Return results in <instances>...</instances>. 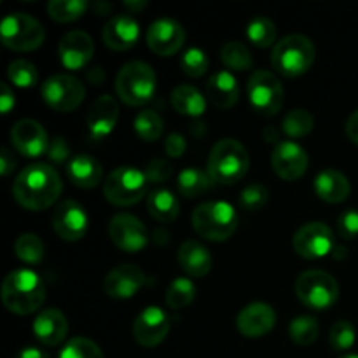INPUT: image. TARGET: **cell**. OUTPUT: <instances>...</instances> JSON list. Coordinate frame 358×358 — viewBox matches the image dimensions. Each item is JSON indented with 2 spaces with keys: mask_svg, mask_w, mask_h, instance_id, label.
<instances>
[{
  "mask_svg": "<svg viewBox=\"0 0 358 358\" xmlns=\"http://www.w3.org/2000/svg\"><path fill=\"white\" fill-rule=\"evenodd\" d=\"M352 185L345 173L334 168L322 170L315 178V192L325 203H343L350 196Z\"/></svg>",
  "mask_w": 358,
  "mask_h": 358,
  "instance_id": "obj_27",
  "label": "cell"
},
{
  "mask_svg": "<svg viewBox=\"0 0 358 358\" xmlns=\"http://www.w3.org/2000/svg\"><path fill=\"white\" fill-rule=\"evenodd\" d=\"M62 189L63 184L58 171L49 164L37 163L21 170L13 185V194L23 208L38 212L55 205Z\"/></svg>",
  "mask_w": 358,
  "mask_h": 358,
  "instance_id": "obj_1",
  "label": "cell"
},
{
  "mask_svg": "<svg viewBox=\"0 0 358 358\" xmlns=\"http://www.w3.org/2000/svg\"><path fill=\"white\" fill-rule=\"evenodd\" d=\"M313 42L299 34L287 35L276 42L271 52V65L276 72L285 77H301L311 69L315 63Z\"/></svg>",
  "mask_w": 358,
  "mask_h": 358,
  "instance_id": "obj_5",
  "label": "cell"
},
{
  "mask_svg": "<svg viewBox=\"0 0 358 358\" xmlns=\"http://www.w3.org/2000/svg\"><path fill=\"white\" fill-rule=\"evenodd\" d=\"M48 156L52 163L56 164H62L65 163L66 159L70 157V147L66 143V140L63 136H56L52 138V142L49 143V149H48Z\"/></svg>",
  "mask_w": 358,
  "mask_h": 358,
  "instance_id": "obj_47",
  "label": "cell"
},
{
  "mask_svg": "<svg viewBox=\"0 0 358 358\" xmlns=\"http://www.w3.org/2000/svg\"><path fill=\"white\" fill-rule=\"evenodd\" d=\"M178 264L192 278H203L212 271L213 259L205 245L187 240L178 248Z\"/></svg>",
  "mask_w": 358,
  "mask_h": 358,
  "instance_id": "obj_26",
  "label": "cell"
},
{
  "mask_svg": "<svg viewBox=\"0 0 358 358\" xmlns=\"http://www.w3.org/2000/svg\"><path fill=\"white\" fill-rule=\"evenodd\" d=\"M7 77L17 87H34L38 83V72L28 59H14L9 63Z\"/></svg>",
  "mask_w": 358,
  "mask_h": 358,
  "instance_id": "obj_40",
  "label": "cell"
},
{
  "mask_svg": "<svg viewBox=\"0 0 358 358\" xmlns=\"http://www.w3.org/2000/svg\"><path fill=\"white\" fill-rule=\"evenodd\" d=\"M341 358H358V355H355V353H348V355H343Z\"/></svg>",
  "mask_w": 358,
  "mask_h": 358,
  "instance_id": "obj_55",
  "label": "cell"
},
{
  "mask_svg": "<svg viewBox=\"0 0 358 358\" xmlns=\"http://www.w3.org/2000/svg\"><path fill=\"white\" fill-rule=\"evenodd\" d=\"M145 6H147V2H143V0H142V2H129V0H128V2H124V7L131 14L138 13V10H142Z\"/></svg>",
  "mask_w": 358,
  "mask_h": 358,
  "instance_id": "obj_53",
  "label": "cell"
},
{
  "mask_svg": "<svg viewBox=\"0 0 358 358\" xmlns=\"http://www.w3.org/2000/svg\"><path fill=\"white\" fill-rule=\"evenodd\" d=\"M41 94L48 107L56 112L76 110L86 96L84 84L70 73H56L44 80Z\"/></svg>",
  "mask_w": 358,
  "mask_h": 358,
  "instance_id": "obj_11",
  "label": "cell"
},
{
  "mask_svg": "<svg viewBox=\"0 0 358 358\" xmlns=\"http://www.w3.org/2000/svg\"><path fill=\"white\" fill-rule=\"evenodd\" d=\"M14 168H16V157H14V154L7 147H3L0 150V175L7 177V175L13 173Z\"/></svg>",
  "mask_w": 358,
  "mask_h": 358,
  "instance_id": "obj_49",
  "label": "cell"
},
{
  "mask_svg": "<svg viewBox=\"0 0 358 358\" xmlns=\"http://www.w3.org/2000/svg\"><path fill=\"white\" fill-rule=\"evenodd\" d=\"M59 358H105L100 346L86 338H72L59 353Z\"/></svg>",
  "mask_w": 358,
  "mask_h": 358,
  "instance_id": "obj_42",
  "label": "cell"
},
{
  "mask_svg": "<svg viewBox=\"0 0 358 358\" xmlns=\"http://www.w3.org/2000/svg\"><path fill=\"white\" fill-rule=\"evenodd\" d=\"M185 42V30L178 21L170 17L156 20L147 30V45L159 56H171L182 49Z\"/></svg>",
  "mask_w": 358,
  "mask_h": 358,
  "instance_id": "obj_17",
  "label": "cell"
},
{
  "mask_svg": "<svg viewBox=\"0 0 358 358\" xmlns=\"http://www.w3.org/2000/svg\"><path fill=\"white\" fill-rule=\"evenodd\" d=\"M346 136L350 138V142L358 145V108L346 121Z\"/></svg>",
  "mask_w": 358,
  "mask_h": 358,
  "instance_id": "obj_51",
  "label": "cell"
},
{
  "mask_svg": "<svg viewBox=\"0 0 358 358\" xmlns=\"http://www.w3.org/2000/svg\"><path fill=\"white\" fill-rule=\"evenodd\" d=\"M93 9H94V13H98L100 16H103V14H107L108 10H110V6H108V3H103V2H98V3H94Z\"/></svg>",
  "mask_w": 358,
  "mask_h": 358,
  "instance_id": "obj_54",
  "label": "cell"
},
{
  "mask_svg": "<svg viewBox=\"0 0 358 358\" xmlns=\"http://www.w3.org/2000/svg\"><path fill=\"white\" fill-rule=\"evenodd\" d=\"M292 245L296 254L308 261L327 257L336 248L334 233L324 222H308L294 234Z\"/></svg>",
  "mask_w": 358,
  "mask_h": 358,
  "instance_id": "obj_12",
  "label": "cell"
},
{
  "mask_svg": "<svg viewBox=\"0 0 358 358\" xmlns=\"http://www.w3.org/2000/svg\"><path fill=\"white\" fill-rule=\"evenodd\" d=\"M210 184H212V177H210L208 171L189 166L185 168V170H182L180 175H178L177 187L178 192H180L184 198L191 199L205 194L210 189Z\"/></svg>",
  "mask_w": 358,
  "mask_h": 358,
  "instance_id": "obj_31",
  "label": "cell"
},
{
  "mask_svg": "<svg viewBox=\"0 0 358 358\" xmlns=\"http://www.w3.org/2000/svg\"><path fill=\"white\" fill-rule=\"evenodd\" d=\"M170 332V318L159 306H147L133 324V338L143 348H154L166 339Z\"/></svg>",
  "mask_w": 358,
  "mask_h": 358,
  "instance_id": "obj_14",
  "label": "cell"
},
{
  "mask_svg": "<svg viewBox=\"0 0 358 358\" xmlns=\"http://www.w3.org/2000/svg\"><path fill=\"white\" fill-rule=\"evenodd\" d=\"M145 177L147 182H152V184H163L173 173V166L168 163L166 159H152L145 168Z\"/></svg>",
  "mask_w": 358,
  "mask_h": 358,
  "instance_id": "obj_46",
  "label": "cell"
},
{
  "mask_svg": "<svg viewBox=\"0 0 358 358\" xmlns=\"http://www.w3.org/2000/svg\"><path fill=\"white\" fill-rule=\"evenodd\" d=\"M14 105H16V100H14L13 91L9 90L6 83H2L0 84V110H2V114H9Z\"/></svg>",
  "mask_w": 358,
  "mask_h": 358,
  "instance_id": "obj_50",
  "label": "cell"
},
{
  "mask_svg": "<svg viewBox=\"0 0 358 358\" xmlns=\"http://www.w3.org/2000/svg\"><path fill=\"white\" fill-rule=\"evenodd\" d=\"M355 327L348 320H338L329 332V345L334 352H348L355 345Z\"/></svg>",
  "mask_w": 358,
  "mask_h": 358,
  "instance_id": "obj_41",
  "label": "cell"
},
{
  "mask_svg": "<svg viewBox=\"0 0 358 358\" xmlns=\"http://www.w3.org/2000/svg\"><path fill=\"white\" fill-rule=\"evenodd\" d=\"M320 334V324L315 317H297L290 322L289 325V336L296 345L299 346H310L313 345Z\"/></svg>",
  "mask_w": 358,
  "mask_h": 358,
  "instance_id": "obj_32",
  "label": "cell"
},
{
  "mask_svg": "<svg viewBox=\"0 0 358 358\" xmlns=\"http://www.w3.org/2000/svg\"><path fill=\"white\" fill-rule=\"evenodd\" d=\"M248 168L250 156L243 143L234 138L219 140L208 156V173L219 184H236L247 175Z\"/></svg>",
  "mask_w": 358,
  "mask_h": 358,
  "instance_id": "obj_3",
  "label": "cell"
},
{
  "mask_svg": "<svg viewBox=\"0 0 358 358\" xmlns=\"http://www.w3.org/2000/svg\"><path fill=\"white\" fill-rule=\"evenodd\" d=\"M276 35H278L276 24L273 23L269 17H255V20H252L247 27L248 41L261 49L269 48V45L275 44Z\"/></svg>",
  "mask_w": 358,
  "mask_h": 358,
  "instance_id": "obj_39",
  "label": "cell"
},
{
  "mask_svg": "<svg viewBox=\"0 0 358 358\" xmlns=\"http://www.w3.org/2000/svg\"><path fill=\"white\" fill-rule=\"evenodd\" d=\"M119 119V105L110 94H103L98 98L90 108L87 114V131L90 138L94 142L107 138L114 131L115 124Z\"/></svg>",
  "mask_w": 358,
  "mask_h": 358,
  "instance_id": "obj_23",
  "label": "cell"
},
{
  "mask_svg": "<svg viewBox=\"0 0 358 358\" xmlns=\"http://www.w3.org/2000/svg\"><path fill=\"white\" fill-rule=\"evenodd\" d=\"M248 101L259 115L273 117L283 105V87L280 80L266 70H257L250 76L247 84Z\"/></svg>",
  "mask_w": 358,
  "mask_h": 358,
  "instance_id": "obj_10",
  "label": "cell"
},
{
  "mask_svg": "<svg viewBox=\"0 0 358 358\" xmlns=\"http://www.w3.org/2000/svg\"><path fill=\"white\" fill-rule=\"evenodd\" d=\"M170 100L178 114L189 117H201L206 110V98L191 84H180L175 87Z\"/></svg>",
  "mask_w": 358,
  "mask_h": 358,
  "instance_id": "obj_29",
  "label": "cell"
},
{
  "mask_svg": "<svg viewBox=\"0 0 358 358\" xmlns=\"http://www.w3.org/2000/svg\"><path fill=\"white\" fill-rule=\"evenodd\" d=\"M66 175L70 182L80 189H93L96 187L103 177V168L100 161L94 159L90 154H76L69 161L66 166Z\"/></svg>",
  "mask_w": 358,
  "mask_h": 358,
  "instance_id": "obj_28",
  "label": "cell"
},
{
  "mask_svg": "<svg viewBox=\"0 0 358 358\" xmlns=\"http://www.w3.org/2000/svg\"><path fill=\"white\" fill-rule=\"evenodd\" d=\"M117 96L129 107L149 103L156 94V72L145 62H129L115 77Z\"/></svg>",
  "mask_w": 358,
  "mask_h": 358,
  "instance_id": "obj_6",
  "label": "cell"
},
{
  "mask_svg": "<svg viewBox=\"0 0 358 358\" xmlns=\"http://www.w3.org/2000/svg\"><path fill=\"white\" fill-rule=\"evenodd\" d=\"M194 297L196 285L185 276L175 278L166 290V304L171 310H184L194 301Z\"/></svg>",
  "mask_w": 358,
  "mask_h": 358,
  "instance_id": "obj_33",
  "label": "cell"
},
{
  "mask_svg": "<svg viewBox=\"0 0 358 358\" xmlns=\"http://www.w3.org/2000/svg\"><path fill=\"white\" fill-rule=\"evenodd\" d=\"M52 227L65 241H79L87 233V213L73 199L62 201L52 212Z\"/></svg>",
  "mask_w": 358,
  "mask_h": 358,
  "instance_id": "obj_16",
  "label": "cell"
},
{
  "mask_svg": "<svg viewBox=\"0 0 358 358\" xmlns=\"http://www.w3.org/2000/svg\"><path fill=\"white\" fill-rule=\"evenodd\" d=\"M94 52L93 38L83 30L69 31L62 37L58 55L66 70H80L91 62Z\"/></svg>",
  "mask_w": 358,
  "mask_h": 358,
  "instance_id": "obj_20",
  "label": "cell"
},
{
  "mask_svg": "<svg viewBox=\"0 0 358 358\" xmlns=\"http://www.w3.org/2000/svg\"><path fill=\"white\" fill-rule=\"evenodd\" d=\"M69 322L65 315L56 308H48L37 315L34 322V334L38 343L45 346H56L66 338Z\"/></svg>",
  "mask_w": 358,
  "mask_h": 358,
  "instance_id": "obj_24",
  "label": "cell"
},
{
  "mask_svg": "<svg viewBox=\"0 0 358 358\" xmlns=\"http://www.w3.org/2000/svg\"><path fill=\"white\" fill-rule=\"evenodd\" d=\"M45 287L41 276L30 269H14L2 283V301L10 313L24 317L42 306Z\"/></svg>",
  "mask_w": 358,
  "mask_h": 358,
  "instance_id": "obj_2",
  "label": "cell"
},
{
  "mask_svg": "<svg viewBox=\"0 0 358 358\" xmlns=\"http://www.w3.org/2000/svg\"><path fill=\"white\" fill-rule=\"evenodd\" d=\"M147 210L157 222L170 224L178 217L180 203L177 196L168 189H156L147 196Z\"/></svg>",
  "mask_w": 358,
  "mask_h": 358,
  "instance_id": "obj_30",
  "label": "cell"
},
{
  "mask_svg": "<svg viewBox=\"0 0 358 358\" xmlns=\"http://www.w3.org/2000/svg\"><path fill=\"white\" fill-rule=\"evenodd\" d=\"M185 149H187V142L178 133H170L164 140V152L170 157H180L185 152Z\"/></svg>",
  "mask_w": 358,
  "mask_h": 358,
  "instance_id": "obj_48",
  "label": "cell"
},
{
  "mask_svg": "<svg viewBox=\"0 0 358 358\" xmlns=\"http://www.w3.org/2000/svg\"><path fill=\"white\" fill-rule=\"evenodd\" d=\"M108 236L119 250L126 254L142 252L149 245V233L140 219L131 213H117L108 222Z\"/></svg>",
  "mask_w": 358,
  "mask_h": 358,
  "instance_id": "obj_13",
  "label": "cell"
},
{
  "mask_svg": "<svg viewBox=\"0 0 358 358\" xmlns=\"http://www.w3.org/2000/svg\"><path fill=\"white\" fill-rule=\"evenodd\" d=\"M14 254L24 264H41L44 259V243L41 241V238L31 233L21 234L14 243Z\"/></svg>",
  "mask_w": 358,
  "mask_h": 358,
  "instance_id": "obj_38",
  "label": "cell"
},
{
  "mask_svg": "<svg viewBox=\"0 0 358 358\" xmlns=\"http://www.w3.org/2000/svg\"><path fill=\"white\" fill-rule=\"evenodd\" d=\"M0 37L6 48L16 52H28L41 48L45 38L44 27L35 17L24 13H13L3 17Z\"/></svg>",
  "mask_w": 358,
  "mask_h": 358,
  "instance_id": "obj_8",
  "label": "cell"
},
{
  "mask_svg": "<svg viewBox=\"0 0 358 358\" xmlns=\"http://www.w3.org/2000/svg\"><path fill=\"white\" fill-rule=\"evenodd\" d=\"M336 227H338V233L341 238H345V240H355L358 236V210L348 208L339 213Z\"/></svg>",
  "mask_w": 358,
  "mask_h": 358,
  "instance_id": "obj_45",
  "label": "cell"
},
{
  "mask_svg": "<svg viewBox=\"0 0 358 358\" xmlns=\"http://www.w3.org/2000/svg\"><path fill=\"white\" fill-rule=\"evenodd\" d=\"M147 177L135 166H119L103 184V194L115 206H133L145 196Z\"/></svg>",
  "mask_w": 358,
  "mask_h": 358,
  "instance_id": "obj_9",
  "label": "cell"
},
{
  "mask_svg": "<svg viewBox=\"0 0 358 358\" xmlns=\"http://www.w3.org/2000/svg\"><path fill=\"white\" fill-rule=\"evenodd\" d=\"M145 273L135 264H121L103 280V290L112 299H129L145 285Z\"/></svg>",
  "mask_w": 358,
  "mask_h": 358,
  "instance_id": "obj_19",
  "label": "cell"
},
{
  "mask_svg": "<svg viewBox=\"0 0 358 358\" xmlns=\"http://www.w3.org/2000/svg\"><path fill=\"white\" fill-rule=\"evenodd\" d=\"M240 98L238 80L229 70L215 72L206 83V100L217 108H231Z\"/></svg>",
  "mask_w": 358,
  "mask_h": 358,
  "instance_id": "obj_25",
  "label": "cell"
},
{
  "mask_svg": "<svg viewBox=\"0 0 358 358\" xmlns=\"http://www.w3.org/2000/svg\"><path fill=\"white\" fill-rule=\"evenodd\" d=\"M135 133L145 142H156L163 136L164 131V122L161 119V115L156 110H142L135 117Z\"/></svg>",
  "mask_w": 358,
  "mask_h": 358,
  "instance_id": "obj_34",
  "label": "cell"
},
{
  "mask_svg": "<svg viewBox=\"0 0 358 358\" xmlns=\"http://www.w3.org/2000/svg\"><path fill=\"white\" fill-rule=\"evenodd\" d=\"M220 58H222L224 65L227 69L236 70V72L250 70L252 65H254V59H252V55L247 49V45L236 41H231L227 44H224L222 51H220Z\"/></svg>",
  "mask_w": 358,
  "mask_h": 358,
  "instance_id": "obj_36",
  "label": "cell"
},
{
  "mask_svg": "<svg viewBox=\"0 0 358 358\" xmlns=\"http://www.w3.org/2000/svg\"><path fill=\"white\" fill-rule=\"evenodd\" d=\"M310 157L308 152L296 142H280L271 156V166L280 178L287 182L299 180L308 170Z\"/></svg>",
  "mask_w": 358,
  "mask_h": 358,
  "instance_id": "obj_15",
  "label": "cell"
},
{
  "mask_svg": "<svg viewBox=\"0 0 358 358\" xmlns=\"http://www.w3.org/2000/svg\"><path fill=\"white\" fill-rule=\"evenodd\" d=\"M276 324V313L269 304L252 303L247 304L236 317V327L241 336L250 339L262 338L269 334Z\"/></svg>",
  "mask_w": 358,
  "mask_h": 358,
  "instance_id": "obj_21",
  "label": "cell"
},
{
  "mask_svg": "<svg viewBox=\"0 0 358 358\" xmlns=\"http://www.w3.org/2000/svg\"><path fill=\"white\" fill-rule=\"evenodd\" d=\"M268 199H269V191L266 185L255 184L247 185V187L241 191L240 194V206L247 212H259V210L264 208L268 205Z\"/></svg>",
  "mask_w": 358,
  "mask_h": 358,
  "instance_id": "obj_43",
  "label": "cell"
},
{
  "mask_svg": "<svg viewBox=\"0 0 358 358\" xmlns=\"http://www.w3.org/2000/svg\"><path fill=\"white\" fill-rule=\"evenodd\" d=\"M180 66L187 77H201L205 76L210 66L208 56H206L203 49L191 48L182 55Z\"/></svg>",
  "mask_w": 358,
  "mask_h": 358,
  "instance_id": "obj_44",
  "label": "cell"
},
{
  "mask_svg": "<svg viewBox=\"0 0 358 358\" xmlns=\"http://www.w3.org/2000/svg\"><path fill=\"white\" fill-rule=\"evenodd\" d=\"M296 296L310 310L324 311L334 306L339 297V285L332 275L322 269L301 273L296 280Z\"/></svg>",
  "mask_w": 358,
  "mask_h": 358,
  "instance_id": "obj_7",
  "label": "cell"
},
{
  "mask_svg": "<svg viewBox=\"0 0 358 358\" xmlns=\"http://www.w3.org/2000/svg\"><path fill=\"white\" fill-rule=\"evenodd\" d=\"M192 227L210 241L229 240L238 229V213L227 201H208L196 206L191 217Z\"/></svg>",
  "mask_w": 358,
  "mask_h": 358,
  "instance_id": "obj_4",
  "label": "cell"
},
{
  "mask_svg": "<svg viewBox=\"0 0 358 358\" xmlns=\"http://www.w3.org/2000/svg\"><path fill=\"white\" fill-rule=\"evenodd\" d=\"M14 149L24 157H38L49 149V138L44 126L35 119H21L10 129Z\"/></svg>",
  "mask_w": 358,
  "mask_h": 358,
  "instance_id": "obj_18",
  "label": "cell"
},
{
  "mask_svg": "<svg viewBox=\"0 0 358 358\" xmlns=\"http://www.w3.org/2000/svg\"><path fill=\"white\" fill-rule=\"evenodd\" d=\"M282 128L290 138H303L313 131L315 119L311 112L304 110V108H296L283 117Z\"/></svg>",
  "mask_w": 358,
  "mask_h": 358,
  "instance_id": "obj_37",
  "label": "cell"
},
{
  "mask_svg": "<svg viewBox=\"0 0 358 358\" xmlns=\"http://www.w3.org/2000/svg\"><path fill=\"white\" fill-rule=\"evenodd\" d=\"M87 7L86 0H51L48 3V13L51 20L58 23H70L83 17Z\"/></svg>",
  "mask_w": 358,
  "mask_h": 358,
  "instance_id": "obj_35",
  "label": "cell"
},
{
  "mask_svg": "<svg viewBox=\"0 0 358 358\" xmlns=\"http://www.w3.org/2000/svg\"><path fill=\"white\" fill-rule=\"evenodd\" d=\"M105 45L114 51H128L138 42L140 24L129 14H117L110 17L101 31Z\"/></svg>",
  "mask_w": 358,
  "mask_h": 358,
  "instance_id": "obj_22",
  "label": "cell"
},
{
  "mask_svg": "<svg viewBox=\"0 0 358 358\" xmlns=\"http://www.w3.org/2000/svg\"><path fill=\"white\" fill-rule=\"evenodd\" d=\"M16 358H49V355L45 352H42V350L30 346V348L21 350V352L17 353Z\"/></svg>",
  "mask_w": 358,
  "mask_h": 358,
  "instance_id": "obj_52",
  "label": "cell"
}]
</instances>
